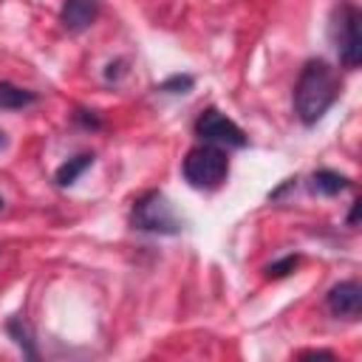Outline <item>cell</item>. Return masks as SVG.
Wrapping results in <instances>:
<instances>
[{
	"label": "cell",
	"mask_w": 362,
	"mask_h": 362,
	"mask_svg": "<svg viewBox=\"0 0 362 362\" xmlns=\"http://www.w3.org/2000/svg\"><path fill=\"white\" fill-rule=\"evenodd\" d=\"M342 90V79L334 71L331 62H325L322 57L308 59L300 68V76L294 82V113L300 119V124L314 127L339 99Z\"/></svg>",
	"instance_id": "6da1fadb"
},
{
	"label": "cell",
	"mask_w": 362,
	"mask_h": 362,
	"mask_svg": "<svg viewBox=\"0 0 362 362\" xmlns=\"http://www.w3.org/2000/svg\"><path fill=\"white\" fill-rule=\"evenodd\" d=\"M130 226L139 232L170 238V235H181L184 221L178 218L175 206L170 204V198L161 189H147L130 206Z\"/></svg>",
	"instance_id": "7a4b0ae2"
},
{
	"label": "cell",
	"mask_w": 362,
	"mask_h": 362,
	"mask_svg": "<svg viewBox=\"0 0 362 362\" xmlns=\"http://www.w3.org/2000/svg\"><path fill=\"white\" fill-rule=\"evenodd\" d=\"M181 175L192 189H218L229 175V156L215 144H195L181 161Z\"/></svg>",
	"instance_id": "3957f363"
},
{
	"label": "cell",
	"mask_w": 362,
	"mask_h": 362,
	"mask_svg": "<svg viewBox=\"0 0 362 362\" xmlns=\"http://www.w3.org/2000/svg\"><path fill=\"white\" fill-rule=\"evenodd\" d=\"M331 40L342 68L356 71L362 62V11L351 0H339L331 14Z\"/></svg>",
	"instance_id": "277c9868"
},
{
	"label": "cell",
	"mask_w": 362,
	"mask_h": 362,
	"mask_svg": "<svg viewBox=\"0 0 362 362\" xmlns=\"http://www.w3.org/2000/svg\"><path fill=\"white\" fill-rule=\"evenodd\" d=\"M192 130H195V136H198V141H204V144H215V147H232V150H240V147H246V133L240 130V124H235L226 113H221L218 107H206V110H201L198 113V119H195V124H192Z\"/></svg>",
	"instance_id": "5b68a950"
},
{
	"label": "cell",
	"mask_w": 362,
	"mask_h": 362,
	"mask_svg": "<svg viewBox=\"0 0 362 362\" xmlns=\"http://www.w3.org/2000/svg\"><path fill=\"white\" fill-rule=\"evenodd\" d=\"M325 308L337 320H359L362 314V286L359 280H342L328 288Z\"/></svg>",
	"instance_id": "8992f818"
},
{
	"label": "cell",
	"mask_w": 362,
	"mask_h": 362,
	"mask_svg": "<svg viewBox=\"0 0 362 362\" xmlns=\"http://www.w3.org/2000/svg\"><path fill=\"white\" fill-rule=\"evenodd\" d=\"M102 11V0H65L59 8V23L68 34L88 31Z\"/></svg>",
	"instance_id": "52a82bcc"
},
{
	"label": "cell",
	"mask_w": 362,
	"mask_h": 362,
	"mask_svg": "<svg viewBox=\"0 0 362 362\" xmlns=\"http://www.w3.org/2000/svg\"><path fill=\"white\" fill-rule=\"evenodd\" d=\"M348 187H351V178H348V175H342V173H337V170H328V167L314 170V173L308 175V189H311L314 195L334 198V195L345 192Z\"/></svg>",
	"instance_id": "ba28073f"
},
{
	"label": "cell",
	"mask_w": 362,
	"mask_h": 362,
	"mask_svg": "<svg viewBox=\"0 0 362 362\" xmlns=\"http://www.w3.org/2000/svg\"><path fill=\"white\" fill-rule=\"evenodd\" d=\"M93 158H96L93 153H79V156L62 161V164L57 167V173H54V181H57L59 187H74V184L79 181V175L93 167Z\"/></svg>",
	"instance_id": "9c48e42d"
},
{
	"label": "cell",
	"mask_w": 362,
	"mask_h": 362,
	"mask_svg": "<svg viewBox=\"0 0 362 362\" xmlns=\"http://www.w3.org/2000/svg\"><path fill=\"white\" fill-rule=\"evenodd\" d=\"M40 96L28 88H20L14 82H0V110H23L28 105H34Z\"/></svg>",
	"instance_id": "30bf717a"
},
{
	"label": "cell",
	"mask_w": 362,
	"mask_h": 362,
	"mask_svg": "<svg viewBox=\"0 0 362 362\" xmlns=\"http://www.w3.org/2000/svg\"><path fill=\"white\" fill-rule=\"evenodd\" d=\"M6 334L17 342V348L23 351V356H28V359H37V356H40V354H37V345H34V337H31L28 325L23 322V317H11V320L6 322Z\"/></svg>",
	"instance_id": "8fae6325"
},
{
	"label": "cell",
	"mask_w": 362,
	"mask_h": 362,
	"mask_svg": "<svg viewBox=\"0 0 362 362\" xmlns=\"http://www.w3.org/2000/svg\"><path fill=\"white\" fill-rule=\"evenodd\" d=\"M192 85H195V79H192L189 74H173V76H167L164 82H158L156 90H161V93H173V96H184V93L192 90Z\"/></svg>",
	"instance_id": "7c38bea8"
},
{
	"label": "cell",
	"mask_w": 362,
	"mask_h": 362,
	"mask_svg": "<svg viewBox=\"0 0 362 362\" xmlns=\"http://www.w3.org/2000/svg\"><path fill=\"white\" fill-rule=\"evenodd\" d=\"M297 266H300V255H286V257L269 263V266L263 269V274H266L269 280H283V277H288Z\"/></svg>",
	"instance_id": "4fadbf2b"
},
{
	"label": "cell",
	"mask_w": 362,
	"mask_h": 362,
	"mask_svg": "<svg viewBox=\"0 0 362 362\" xmlns=\"http://www.w3.org/2000/svg\"><path fill=\"white\" fill-rule=\"evenodd\" d=\"M74 122H76L79 127H85V130H99V127H102L99 113L85 110V107H76V110H74Z\"/></svg>",
	"instance_id": "5bb4252c"
},
{
	"label": "cell",
	"mask_w": 362,
	"mask_h": 362,
	"mask_svg": "<svg viewBox=\"0 0 362 362\" xmlns=\"http://www.w3.org/2000/svg\"><path fill=\"white\" fill-rule=\"evenodd\" d=\"M127 76V59H113L105 65V82H122Z\"/></svg>",
	"instance_id": "9a60e30c"
},
{
	"label": "cell",
	"mask_w": 362,
	"mask_h": 362,
	"mask_svg": "<svg viewBox=\"0 0 362 362\" xmlns=\"http://www.w3.org/2000/svg\"><path fill=\"white\" fill-rule=\"evenodd\" d=\"M359 209H362V201L356 198V201L351 204V212H348V226H356V221H359Z\"/></svg>",
	"instance_id": "2e32d148"
},
{
	"label": "cell",
	"mask_w": 362,
	"mask_h": 362,
	"mask_svg": "<svg viewBox=\"0 0 362 362\" xmlns=\"http://www.w3.org/2000/svg\"><path fill=\"white\" fill-rule=\"evenodd\" d=\"M3 206H6V201H3V195H0V212H3Z\"/></svg>",
	"instance_id": "e0dca14e"
},
{
	"label": "cell",
	"mask_w": 362,
	"mask_h": 362,
	"mask_svg": "<svg viewBox=\"0 0 362 362\" xmlns=\"http://www.w3.org/2000/svg\"><path fill=\"white\" fill-rule=\"evenodd\" d=\"M3 144H6V139H3V130H0V147H3Z\"/></svg>",
	"instance_id": "ac0fdd59"
}]
</instances>
